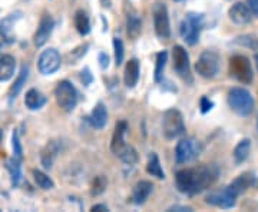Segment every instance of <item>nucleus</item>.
Masks as SVG:
<instances>
[{
  "mask_svg": "<svg viewBox=\"0 0 258 212\" xmlns=\"http://www.w3.org/2000/svg\"><path fill=\"white\" fill-rule=\"evenodd\" d=\"M195 70L205 79L215 78L220 70V56L212 50H205L201 53L198 62L195 63Z\"/></svg>",
  "mask_w": 258,
  "mask_h": 212,
  "instance_id": "nucleus-7",
  "label": "nucleus"
},
{
  "mask_svg": "<svg viewBox=\"0 0 258 212\" xmlns=\"http://www.w3.org/2000/svg\"><path fill=\"white\" fill-rule=\"evenodd\" d=\"M55 98L57 105L64 112H72L78 105V92L69 81H62L57 83L55 89Z\"/></svg>",
  "mask_w": 258,
  "mask_h": 212,
  "instance_id": "nucleus-6",
  "label": "nucleus"
},
{
  "mask_svg": "<svg viewBox=\"0 0 258 212\" xmlns=\"http://www.w3.org/2000/svg\"><path fill=\"white\" fill-rule=\"evenodd\" d=\"M154 185L149 181H139L138 184L134 186L132 191V202L137 205H142L147 202V199L149 198V195L152 192Z\"/></svg>",
  "mask_w": 258,
  "mask_h": 212,
  "instance_id": "nucleus-18",
  "label": "nucleus"
},
{
  "mask_svg": "<svg viewBox=\"0 0 258 212\" xmlns=\"http://www.w3.org/2000/svg\"><path fill=\"white\" fill-rule=\"evenodd\" d=\"M89 122L96 129L105 128V125L108 122V111H106V106L102 102H99L92 109L91 115H89Z\"/></svg>",
  "mask_w": 258,
  "mask_h": 212,
  "instance_id": "nucleus-20",
  "label": "nucleus"
},
{
  "mask_svg": "<svg viewBox=\"0 0 258 212\" xmlns=\"http://www.w3.org/2000/svg\"><path fill=\"white\" fill-rule=\"evenodd\" d=\"M254 184H255V176L252 175L251 172H245V174H242V175L238 176V178L230 185L234 188V191L240 195L242 194L245 189L251 188Z\"/></svg>",
  "mask_w": 258,
  "mask_h": 212,
  "instance_id": "nucleus-24",
  "label": "nucleus"
},
{
  "mask_svg": "<svg viewBox=\"0 0 258 212\" xmlns=\"http://www.w3.org/2000/svg\"><path fill=\"white\" fill-rule=\"evenodd\" d=\"M204 28V15L203 13H188L181 23L179 33L188 45H197L200 40V33Z\"/></svg>",
  "mask_w": 258,
  "mask_h": 212,
  "instance_id": "nucleus-2",
  "label": "nucleus"
},
{
  "mask_svg": "<svg viewBox=\"0 0 258 212\" xmlns=\"http://www.w3.org/2000/svg\"><path fill=\"white\" fill-rule=\"evenodd\" d=\"M99 65H101L102 69H108L109 66V56L106 53H101L99 55Z\"/></svg>",
  "mask_w": 258,
  "mask_h": 212,
  "instance_id": "nucleus-38",
  "label": "nucleus"
},
{
  "mask_svg": "<svg viewBox=\"0 0 258 212\" xmlns=\"http://www.w3.org/2000/svg\"><path fill=\"white\" fill-rule=\"evenodd\" d=\"M113 50H115V63L116 66H120L125 57V47L119 37H113Z\"/></svg>",
  "mask_w": 258,
  "mask_h": 212,
  "instance_id": "nucleus-33",
  "label": "nucleus"
},
{
  "mask_svg": "<svg viewBox=\"0 0 258 212\" xmlns=\"http://www.w3.org/2000/svg\"><path fill=\"white\" fill-rule=\"evenodd\" d=\"M218 174H220V171L215 165L185 168L175 174V185L178 191L182 194H200L217 181Z\"/></svg>",
  "mask_w": 258,
  "mask_h": 212,
  "instance_id": "nucleus-1",
  "label": "nucleus"
},
{
  "mask_svg": "<svg viewBox=\"0 0 258 212\" xmlns=\"http://www.w3.org/2000/svg\"><path fill=\"white\" fill-rule=\"evenodd\" d=\"M172 59H174V69L178 76L188 83H192V75L189 67V56L182 46H174L172 49Z\"/></svg>",
  "mask_w": 258,
  "mask_h": 212,
  "instance_id": "nucleus-9",
  "label": "nucleus"
},
{
  "mask_svg": "<svg viewBox=\"0 0 258 212\" xmlns=\"http://www.w3.org/2000/svg\"><path fill=\"white\" fill-rule=\"evenodd\" d=\"M168 211H181V212L186 211V212H191V211H192V209H191V208H188V206H179V205H174V206H171V208H169Z\"/></svg>",
  "mask_w": 258,
  "mask_h": 212,
  "instance_id": "nucleus-40",
  "label": "nucleus"
},
{
  "mask_svg": "<svg viewBox=\"0 0 258 212\" xmlns=\"http://www.w3.org/2000/svg\"><path fill=\"white\" fill-rule=\"evenodd\" d=\"M139 79V62L138 59H131L126 66H125V72H123V81L128 88H134Z\"/></svg>",
  "mask_w": 258,
  "mask_h": 212,
  "instance_id": "nucleus-21",
  "label": "nucleus"
},
{
  "mask_svg": "<svg viewBox=\"0 0 258 212\" xmlns=\"http://www.w3.org/2000/svg\"><path fill=\"white\" fill-rule=\"evenodd\" d=\"M53 28H55V20L52 19L50 15L45 13L42 16V19H40V22H39V28H37L35 36H33V43L37 47L43 46L47 40H49L50 35H52Z\"/></svg>",
  "mask_w": 258,
  "mask_h": 212,
  "instance_id": "nucleus-15",
  "label": "nucleus"
},
{
  "mask_svg": "<svg viewBox=\"0 0 258 212\" xmlns=\"http://www.w3.org/2000/svg\"><path fill=\"white\" fill-rule=\"evenodd\" d=\"M32 175H33V179L39 188L45 189V191H49V189H53L55 188V184L52 181V178H49L46 174H43L42 171H37V169H33L32 171Z\"/></svg>",
  "mask_w": 258,
  "mask_h": 212,
  "instance_id": "nucleus-30",
  "label": "nucleus"
},
{
  "mask_svg": "<svg viewBox=\"0 0 258 212\" xmlns=\"http://www.w3.org/2000/svg\"><path fill=\"white\" fill-rule=\"evenodd\" d=\"M249 151H251V140L249 139H242L240 144L234 149V159L235 164H242L244 161H247L249 157Z\"/></svg>",
  "mask_w": 258,
  "mask_h": 212,
  "instance_id": "nucleus-29",
  "label": "nucleus"
},
{
  "mask_svg": "<svg viewBox=\"0 0 258 212\" xmlns=\"http://www.w3.org/2000/svg\"><path fill=\"white\" fill-rule=\"evenodd\" d=\"M46 103V98L39 92L37 89H30L25 96V105L29 111H37Z\"/></svg>",
  "mask_w": 258,
  "mask_h": 212,
  "instance_id": "nucleus-22",
  "label": "nucleus"
},
{
  "mask_svg": "<svg viewBox=\"0 0 258 212\" xmlns=\"http://www.w3.org/2000/svg\"><path fill=\"white\" fill-rule=\"evenodd\" d=\"M126 130H128V123L125 120H120L115 125V130H113V135H112L111 151L118 157H119L120 152L123 151V148L126 147V144H125Z\"/></svg>",
  "mask_w": 258,
  "mask_h": 212,
  "instance_id": "nucleus-17",
  "label": "nucleus"
},
{
  "mask_svg": "<svg viewBox=\"0 0 258 212\" xmlns=\"http://www.w3.org/2000/svg\"><path fill=\"white\" fill-rule=\"evenodd\" d=\"M81 76H82V81L85 85H89V83L93 81L92 75H91V70H89L88 67H85V69H83L82 75H81Z\"/></svg>",
  "mask_w": 258,
  "mask_h": 212,
  "instance_id": "nucleus-37",
  "label": "nucleus"
},
{
  "mask_svg": "<svg viewBox=\"0 0 258 212\" xmlns=\"http://www.w3.org/2000/svg\"><path fill=\"white\" fill-rule=\"evenodd\" d=\"M125 18H126V33L128 36L135 40L138 39L142 30V20L141 16L137 12V9L131 5V3H125Z\"/></svg>",
  "mask_w": 258,
  "mask_h": 212,
  "instance_id": "nucleus-14",
  "label": "nucleus"
},
{
  "mask_svg": "<svg viewBox=\"0 0 258 212\" xmlns=\"http://www.w3.org/2000/svg\"><path fill=\"white\" fill-rule=\"evenodd\" d=\"M166 60H168V52L162 50L157 55V67H155V82H161L162 76H164V70H165Z\"/></svg>",
  "mask_w": 258,
  "mask_h": 212,
  "instance_id": "nucleus-31",
  "label": "nucleus"
},
{
  "mask_svg": "<svg viewBox=\"0 0 258 212\" xmlns=\"http://www.w3.org/2000/svg\"><path fill=\"white\" fill-rule=\"evenodd\" d=\"M16 60L12 55L0 53V82H6L15 75Z\"/></svg>",
  "mask_w": 258,
  "mask_h": 212,
  "instance_id": "nucleus-19",
  "label": "nucleus"
},
{
  "mask_svg": "<svg viewBox=\"0 0 258 212\" xmlns=\"http://www.w3.org/2000/svg\"><path fill=\"white\" fill-rule=\"evenodd\" d=\"M91 211H96V212H101V211H108V206L106 205H102V203H99V205H93L92 208H91Z\"/></svg>",
  "mask_w": 258,
  "mask_h": 212,
  "instance_id": "nucleus-41",
  "label": "nucleus"
},
{
  "mask_svg": "<svg viewBox=\"0 0 258 212\" xmlns=\"http://www.w3.org/2000/svg\"><path fill=\"white\" fill-rule=\"evenodd\" d=\"M175 2H181V0H175Z\"/></svg>",
  "mask_w": 258,
  "mask_h": 212,
  "instance_id": "nucleus-44",
  "label": "nucleus"
},
{
  "mask_svg": "<svg viewBox=\"0 0 258 212\" xmlns=\"http://www.w3.org/2000/svg\"><path fill=\"white\" fill-rule=\"evenodd\" d=\"M60 62L62 60H60L59 52L53 47H49L46 50H43L39 56V60H37L39 72L42 75L55 74L56 70L60 67Z\"/></svg>",
  "mask_w": 258,
  "mask_h": 212,
  "instance_id": "nucleus-12",
  "label": "nucleus"
},
{
  "mask_svg": "<svg viewBox=\"0 0 258 212\" xmlns=\"http://www.w3.org/2000/svg\"><path fill=\"white\" fill-rule=\"evenodd\" d=\"M200 106H201V112H203V113H207V112L211 111L214 103H212L207 96H203V98H201V105H200Z\"/></svg>",
  "mask_w": 258,
  "mask_h": 212,
  "instance_id": "nucleus-36",
  "label": "nucleus"
},
{
  "mask_svg": "<svg viewBox=\"0 0 258 212\" xmlns=\"http://www.w3.org/2000/svg\"><path fill=\"white\" fill-rule=\"evenodd\" d=\"M201 154V145L198 140L192 138L182 139L178 142L175 148V161L176 164L182 165V164H188L192 162L194 159H197L198 155Z\"/></svg>",
  "mask_w": 258,
  "mask_h": 212,
  "instance_id": "nucleus-8",
  "label": "nucleus"
},
{
  "mask_svg": "<svg viewBox=\"0 0 258 212\" xmlns=\"http://www.w3.org/2000/svg\"><path fill=\"white\" fill-rule=\"evenodd\" d=\"M154 28L155 33L159 39L166 40L171 36V25H169V16L165 5L157 3L154 6Z\"/></svg>",
  "mask_w": 258,
  "mask_h": 212,
  "instance_id": "nucleus-10",
  "label": "nucleus"
},
{
  "mask_svg": "<svg viewBox=\"0 0 258 212\" xmlns=\"http://www.w3.org/2000/svg\"><path fill=\"white\" fill-rule=\"evenodd\" d=\"M230 75L244 85L252 82L254 70L248 57L244 55L232 56L230 59Z\"/></svg>",
  "mask_w": 258,
  "mask_h": 212,
  "instance_id": "nucleus-4",
  "label": "nucleus"
},
{
  "mask_svg": "<svg viewBox=\"0 0 258 212\" xmlns=\"http://www.w3.org/2000/svg\"><path fill=\"white\" fill-rule=\"evenodd\" d=\"M257 126H258V120H257Z\"/></svg>",
  "mask_w": 258,
  "mask_h": 212,
  "instance_id": "nucleus-45",
  "label": "nucleus"
},
{
  "mask_svg": "<svg viewBox=\"0 0 258 212\" xmlns=\"http://www.w3.org/2000/svg\"><path fill=\"white\" fill-rule=\"evenodd\" d=\"M59 152V144L55 140H50L46 145V148L42 151V164L45 168H50L53 164V159Z\"/></svg>",
  "mask_w": 258,
  "mask_h": 212,
  "instance_id": "nucleus-27",
  "label": "nucleus"
},
{
  "mask_svg": "<svg viewBox=\"0 0 258 212\" xmlns=\"http://www.w3.org/2000/svg\"><path fill=\"white\" fill-rule=\"evenodd\" d=\"M28 78H29V66H26V65L22 66V69H20V74H19L18 79L15 81L13 86L10 88V91H9L10 101L16 99V96H18L19 93L22 92L23 86H25V85H26V82H28Z\"/></svg>",
  "mask_w": 258,
  "mask_h": 212,
  "instance_id": "nucleus-23",
  "label": "nucleus"
},
{
  "mask_svg": "<svg viewBox=\"0 0 258 212\" xmlns=\"http://www.w3.org/2000/svg\"><path fill=\"white\" fill-rule=\"evenodd\" d=\"M255 65H257V69H258V50L255 52Z\"/></svg>",
  "mask_w": 258,
  "mask_h": 212,
  "instance_id": "nucleus-42",
  "label": "nucleus"
},
{
  "mask_svg": "<svg viewBox=\"0 0 258 212\" xmlns=\"http://www.w3.org/2000/svg\"><path fill=\"white\" fill-rule=\"evenodd\" d=\"M228 16L235 25H247V23L251 22L254 15H252V12H251L247 3L237 2L228 10Z\"/></svg>",
  "mask_w": 258,
  "mask_h": 212,
  "instance_id": "nucleus-16",
  "label": "nucleus"
},
{
  "mask_svg": "<svg viewBox=\"0 0 258 212\" xmlns=\"http://www.w3.org/2000/svg\"><path fill=\"white\" fill-rule=\"evenodd\" d=\"M119 158L122 159V162L126 164V165H135L138 162V154H137V151L132 147H128V145L123 148V151L119 154Z\"/></svg>",
  "mask_w": 258,
  "mask_h": 212,
  "instance_id": "nucleus-32",
  "label": "nucleus"
},
{
  "mask_svg": "<svg viewBox=\"0 0 258 212\" xmlns=\"http://www.w3.org/2000/svg\"><path fill=\"white\" fill-rule=\"evenodd\" d=\"M162 129L166 139H175L185 132V123L182 113L178 109H168L162 119Z\"/></svg>",
  "mask_w": 258,
  "mask_h": 212,
  "instance_id": "nucleus-5",
  "label": "nucleus"
},
{
  "mask_svg": "<svg viewBox=\"0 0 258 212\" xmlns=\"http://www.w3.org/2000/svg\"><path fill=\"white\" fill-rule=\"evenodd\" d=\"M12 145H13V154H15V157L22 159L23 158V148H22V144H20L19 132L16 129L13 130V135H12Z\"/></svg>",
  "mask_w": 258,
  "mask_h": 212,
  "instance_id": "nucleus-35",
  "label": "nucleus"
},
{
  "mask_svg": "<svg viewBox=\"0 0 258 212\" xmlns=\"http://www.w3.org/2000/svg\"><path fill=\"white\" fill-rule=\"evenodd\" d=\"M20 15H22L20 12L12 13L0 22V49L15 43L16 37L13 35V29H15L16 22L20 19Z\"/></svg>",
  "mask_w": 258,
  "mask_h": 212,
  "instance_id": "nucleus-13",
  "label": "nucleus"
},
{
  "mask_svg": "<svg viewBox=\"0 0 258 212\" xmlns=\"http://www.w3.org/2000/svg\"><path fill=\"white\" fill-rule=\"evenodd\" d=\"M20 161L19 158L13 157L8 159L6 162V168L10 172V176H12V185L13 186H18L22 181V165H20Z\"/></svg>",
  "mask_w": 258,
  "mask_h": 212,
  "instance_id": "nucleus-26",
  "label": "nucleus"
},
{
  "mask_svg": "<svg viewBox=\"0 0 258 212\" xmlns=\"http://www.w3.org/2000/svg\"><path fill=\"white\" fill-rule=\"evenodd\" d=\"M247 5L252 12V15L258 18V0H247Z\"/></svg>",
  "mask_w": 258,
  "mask_h": 212,
  "instance_id": "nucleus-39",
  "label": "nucleus"
},
{
  "mask_svg": "<svg viewBox=\"0 0 258 212\" xmlns=\"http://www.w3.org/2000/svg\"><path fill=\"white\" fill-rule=\"evenodd\" d=\"M106 179L103 176H96L93 179L92 188H91V194L92 195H101L105 189H106Z\"/></svg>",
  "mask_w": 258,
  "mask_h": 212,
  "instance_id": "nucleus-34",
  "label": "nucleus"
},
{
  "mask_svg": "<svg viewBox=\"0 0 258 212\" xmlns=\"http://www.w3.org/2000/svg\"><path fill=\"white\" fill-rule=\"evenodd\" d=\"M74 23L76 30H78L82 36L89 35V32H91V22H89L88 15H86L83 10H76V13H75L74 16Z\"/></svg>",
  "mask_w": 258,
  "mask_h": 212,
  "instance_id": "nucleus-25",
  "label": "nucleus"
},
{
  "mask_svg": "<svg viewBox=\"0 0 258 212\" xmlns=\"http://www.w3.org/2000/svg\"><path fill=\"white\" fill-rule=\"evenodd\" d=\"M2 136H3V133H2V130H0V140H2Z\"/></svg>",
  "mask_w": 258,
  "mask_h": 212,
  "instance_id": "nucleus-43",
  "label": "nucleus"
},
{
  "mask_svg": "<svg viewBox=\"0 0 258 212\" xmlns=\"http://www.w3.org/2000/svg\"><path fill=\"white\" fill-rule=\"evenodd\" d=\"M147 172L149 175L157 176L158 179H164L165 178V174L162 171V166H161V162H159V158L155 152H152L149 158H148V164H147Z\"/></svg>",
  "mask_w": 258,
  "mask_h": 212,
  "instance_id": "nucleus-28",
  "label": "nucleus"
},
{
  "mask_svg": "<svg viewBox=\"0 0 258 212\" xmlns=\"http://www.w3.org/2000/svg\"><path fill=\"white\" fill-rule=\"evenodd\" d=\"M228 105L240 116H248L254 109V98L244 88H232L228 92Z\"/></svg>",
  "mask_w": 258,
  "mask_h": 212,
  "instance_id": "nucleus-3",
  "label": "nucleus"
},
{
  "mask_svg": "<svg viewBox=\"0 0 258 212\" xmlns=\"http://www.w3.org/2000/svg\"><path fill=\"white\" fill-rule=\"evenodd\" d=\"M237 198H238V194L234 191V188L231 185H228V186H225L221 191L211 192L207 196L205 202L210 203V205H214V206H218V208L228 209V208H232L235 205Z\"/></svg>",
  "mask_w": 258,
  "mask_h": 212,
  "instance_id": "nucleus-11",
  "label": "nucleus"
}]
</instances>
